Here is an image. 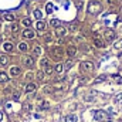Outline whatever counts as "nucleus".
Instances as JSON below:
<instances>
[{"mask_svg": "<svg viewBox=\"0 0 122 122\" xmlns=\"http://www.w3.org/2000/svg\"><path fill=\"white\" fill-rule=\"evenodd\" d=\"M24 109H31V105L30 104H26V105H24Z\"/></svg>", "mask_w": 122, "mask_h": 122, "instance_id": "obj_40", "label": "nucleus"}, {"mask_svg": "<svg viewBox=\"0 0 122 122\" xmlns=\"http://www.w3.org/2000/svg\"><path fill=\"white\" fill-rule=\"evenodd\" d=\"M24 90H26L27 94H31V92H34L36 90H37V85H36L34 82H29V84L26 85V88H24Z\"/></svg>", "mask_w": 122, "mask_h": 122, "instance_id": "obj_12", "label": "nucleus"}, {"mask_svg": "<svg viewBox=\"0 0 122 122\" xmlns=\"http://www.w3.org/2000/svg\"><path fill=\"white\" fill-rule=\"evenodd\" d=\"M20 72H21V68L20 67H17V65L10 67V75L11 77H17V75H20Z\"/></svg>", "mask_w": 122, "mask_h": 122, "instance_id": "obj_10", "label": "nucleus"}, {"mask_svg": "<svg viewBox=\"0 0 122 122\" xmlns=\"http://www.w3.org/2000/svg\"><path fill=\"white\" fill-rule=\"evenodd\" d=\"M41 54V47L40 46H36L34 48H33V57H37V56H40Z\"/></svg>", "mask_w": 122, "mask_h": 122, "instance_id": "obj_21", "label": "nucleus"}, {"mask_svg": "<svg viewBox=\"0 0 122 122\" xmlns=\"http://www.w3.org/2000/svg\"><path fill=\"white\" fill-rule=\"evenodd\" d=\"M65 34H67V27H64V26H58V27H56V36H57V37L62 38Z\"/></svg>", "mask_w": 122, "mask_h": 122, "instance_id": "obj_8", "label": "nucleus"}, {"mask_svg": "<svg viewBox=\"0 0 122 122\" xmlns=\"http://www.w3.org/2000/svg\"><path fill=\"white\" fill-rule=\"evenodd\" d=\"M40 65H41L43 68L48 67V65H50V62H48V58H41V61H40Z\"/></svg>", "mask_w": 122, "mask_h": 122, "instance_id": "obj_26", "label": "nucleus"}, {"mask_svg": "<svg viewBox=\"0 0 122 122\" xmlns=\"http://www.w3.org/2000/svg\"><path fill=\"white\" fill-rule=\"evenodd\" d=\"M105 80H107V75H101V77L97 78V82H102V81H105Z\"/></svg>", "mask_w": 122, "mask_h": 122, "instance_id": "obj_33", "label": "nucleus"}, {"mask_svg": "<svg viewBox=\"0 0 122 122\" xmlns=\"http://www.w3.org/2000/svg\"><path fill=\"white\" fill-rule=\"evenodd\" d=\"M3 50H4L6 53H10V51H13V43H10V41H6V43H3Z\"/></svg>", "mask_w": 122, "mask_h": 122, "instance_id": "obj_14", "label": "nucleus"}, {"mask_svg": "<svg viewBox=\"0 0 122 122\" xmlns=\"http://www.w3.org/2000/svg\"><path fill=\"white\" fill-rule=\"evenodd\" d=\"M50 54H51V57L54 60H61L64 57V50L61 47H54V48L50 50Z\"/></svg>", "mask_w": 122, "mask_h": 122, "instance_id": "obj_4", "label": "nucleus"}, {"mask_svg": "<svg viewBox=\"0 0 122 122\" xmlns=\"http://www.w3.org/2000/svg\"><path fill=\"white\" fill-rule=\"evenodd\" d=\"M7 64H9V57H7V56H4V54H3V56H0V65H1V67H4V65H7Z\"/></svg>", "mask_w": 122, "mask_h": 122, "instance_id": "obj_18", "label": "nucleus"}, {"mask_svg": "<svg viewBox=\"0 0 122 122\" xmlns=\"http://www.w3.org/2000/svg\"><path fill=\"white\" fill-rule=\"evenodd\" d=\"M21 24H23L24 27H27V29H29V27L31 26V20H30V19H23V20H21Z\"/></svg>", "mask_w": 122, "mask_h": 122, "instance_id": "obj_25", "label": "nucleus"}, {"mask_svg": "<svg viewBox=\"0 0 122 122\" xmlns=\"http://www.w3.org/2000/svg\"><path fill=\"white\" fill-rule=\"evenodd\" d=\"M104 40L108 41V43H112V41H117V33L111 29H107L104 31Z\"/></svg>", "mask_w": 122, "mask_h": 122, "instance_id": "obj_3", "label": "nucleus"}, {"mask_svg": "<svg viewBox=\"0 0 122 122\" xmlns=\"http://www.w3.org/2000/svg\"><path fill=\"white\" fill-rule=\"evenodd\" d=\"M13 98H14V99H19V98H20V94H19V92H14V94H13Z\"/></svg>", "mask_w": 122, "mask_h": 122, "instance_id": "obj_38", "label": "nucleus"}, {"mask_svg": "<svg viewBox=\"0 0 122 122\" xmlns=\"http://www.w3.org/2000/svg\"><path fill=\"white\" fill-rule=\"evenodd\" d=\"M51 91H53V87H51V85H46V87H44V92H46V94H50Z\"/></svg>", "mask_w": 122, "mask_h": 122, "instance_id": "obj_31", "label": "nucleus"}, {"mask_svg": "<svg viewBox=\"0 0 122 122\" xmlns=\"http://www.w3.org/2000/svg\"><path fill=\"white\" fill-rule=\"evenodd\" d=\"M21 36H23L24 38H27V40H33V38L36 37V33L31 30V29H26V30H23Z\"/></svg>", "mask_w": 122, "mask_h": 122, "instance_id": "obj_7", "label": "nucleus"}, {"mask_svg": "<svg viewBox=\"0 0 122 122\" xmlns=\"http://www.w3.org/2000/svg\"><path fill=\"white\" fill-rule=\"evenodd\" d=\"M36 78H37L38 81H43V80H44V71H38V72L36 74Z\"/></svg>", "mask_w": 122, "mask_h": 122, "instance_id": "obj_27", "label": "nucleus"}, {"mask_svg": "<svg viewBox=\"0 0 122 122\" xmlns=\"http://www.w3.org/2000/svg\"><path fill=\"white\" fill-rule=\"evenodd\" d=\"M50 108V104L47 102V101H43L41 104H40V109H48Z\"/></svg>", "mask_w": 122, "mask_h": 122, "instance_id": "obj_28", "label": "nucleus"}, {"mask_svg": "<svg viewBox=\"0 0 122 122\" xmlns=\"http://www.w3.org/2000/svg\"><path fill=\"white\" fill-rule=\"evenodd\" d=\"M87 11H88V14H91V16L99 14V13L102 11V4H101V1H98V0H91V1L88 3V6H87Z\"/></svg>", "mask_w": 122, "mask_h": 122, "instance_id": "obj_1", "label": "nucleus"}, {"mask_svg": "<svg viewBox=\"0 0 122 122\" xmlns=\"http://www.w3.org/2000/svg\"><path fill=\"white\" fill-rule=\"evenodd\" d=\"M114 47H115L117 50H122V38H119V40H117V41L114 43Z\"/></svg>", "mask_w": 122, "mask_h": 122, "instance_id": "obj_23", "label": "nucleus"}, {"mask_svg": "<svg viewBox=\"0 0 122 122\" xmlns=\"http://www.w3.org/2000/svg\"><path fill=\"white\" fill-rule=\"evenodd\" d=\"M34 62H36V61H34V57H33V56H26V57L23 58V64H24L27 68H31V67L34 65Z\"/></svg>", "mask_w": 122, "mask_h": 122, "instance_id": "obj_6", "label": "nucleus"}, {"mask_svg": "<svg viewBox=\"0 0 122 122\" xmlns=\"http://www.w3.org/2000/svg\"><path fill=\"white\" fill-rule=\"evenodd\" d=\"M95 119L98 122H102L107 119V112L105 111H97L95 112Z\"/></svg>", "mask_w": 122, "mask_h": 122, "instance_id": "obj_9", "label": "nucleus"}, {"mask_svg": "<svg viewBox=\"0 0 122 122\" xmlns=\"http://www.w3.org/2000/svg\"><path fill=\"white\" fill-rule=\"evenodd\" d=\"M65 122H78V117L75 114H70L65 117Z\"/></svg>", "mask_w": 122, "mask_h": 122, "instance_id": "obj_15", "label": "nucleus"}, {"mask_svg": "<svg viewBox=\"0 0 122 122\" xmlns=\"http://www.w3.org/2000/svg\"><path fill=\"white\" fill-rule=\"evenodd\" d=\"M114 78H115V81H117L118 84H121V82H122V78L119 77V75H114Z\"/></svg>", "mask_w": 122, "mask_h": 122, "instance_id": "obj_36", "label": "nucleus"}, {"mask_svg": "<svg viewBox=\"0 0 122 122\" xmlns=\"http://www.w3.org/2000/svg\"><path fill=\"white\" fill-rule=\"evenodd\" d=\"M80 68H81V71H84V72H91L94 71V62L92 61H82L81 64H80Z\"/></svg>", "mask_w": 122, "mask_h": 122, "instance_id": "obj_5", "label": "nucleus"}, {"mask_svg": "<svg viewBox=\"0 0 122 122\" xmlns=\"http://www.w3.org/2000/svg\"><path fill=\"white\" fill-rule=\"evenodd\" d=\"M70 29H71V30H72V31H75V30H77V29H78V26H77V23H72V24L70 26Z\"/></svg>", "mask_w": 122, "mask_h": 122, "instance_id": "obj_35", "label": "nucleus"}, {"mask_svg": "<svg viewBox=\"0 0 122 122\" xmlns=\"http://www.w3.org/2000/svg\"><path fill=\"white\" fill-rule=\"evenodd\" d=\"M19 50L21 51V53H26L27 50H29V46H27V43H19Z\"/></svg>", "mask_w": 122, "mask_h": 122, "instance_id": "obj_17", "label": "nucleus"}, {"mask_svg": "<svg viewBox=\"0 0 122 122\" xmlns=\"http://www.w3.org/2000/svg\"><path fill=\"white\" fill-rule=\"evenodd\" d=\"M51 10H53V4L48 3V4H47V13H51Z\"/></svg>", "mask_w": 122, "mask_h": 122, "instance_id": "obj_37", "label": "nucleus"}, {"mask_svg": "<svg viewBox=\"0 0 122 122\" xmlns=\"http://www.w3.org/2000/svg\"><path fill=\"white\" fill-rule=\"evenodd\" d=\"M62 71H64V64H61V62L56 64V67H54V72H56V74H61Z\"/></svg>", "mask_w": 122, "mask_h": 122, "instance_id": "obj_16", "label": "nucleus"}, {"mask_svg": "<svg viewBox=\"0 0 122 122\" xmlns=\"http://www.w3.org/2000/svg\"><path fill=\"white\" fill-rule=\"evenodd\" d=\"M11 31H13V33H17V31H19V26H17V24H13V26H11Z\"/></svg>", "mask_w": 122, "mask_h": 122, "instance_id": "obj_34", "label": "nucleus"}, {"mask_svg": "<svg viewBox=\"0 0 122 122\" xmlns=\"http://www.w3.org/2000/svg\"><path fill=\"white\" fill-rule=\"evenodd\" d=\"M34 16H36V19H38V20H40V19L43 17V13H41L40 10H34Z\"/></svg>", "mask_w": 122, "mask_h": 122, "instance_id": "obj_29", "label": "nucleus"}, {"mask_svg": "<svg viewBox=\"0 0 122 122\" xmlns=\"http://www.w3.org/2000/svg\"><path fill=\"white\" fill-rule=\"evenodd\" d=\"M3 19H4L6 21H14V20H16V17H14L13 14H10V13H6V14L3 16Z\"/></svg>", "mask_w": 122, "mask_h": 122, "instance_id": "obj_20", "label": "nucleus"}, {"mask_svg": "<svg viewBox=\"0 0 122 122\" xmlns=\"http://www.w3.org/2000/svg\"><path fill=\"white\" fill-rule=\"evenodd\" d=\"M72 64H74V62H72L71 60L68 61V62H65V64H64V70H70V68L72 67Z\"/></svg>", "mask_w": 122, "mask_h": 122, "instance_id": "obj_30", "label": "nucleus"}, {"mask_svg": "<svg viewBox=\"0 0 122 122\" xmlns=\"http://www.w3.org/2000/svg\"><path fill=\"white\" fill-rule=\"evenodd\" d=\"M50 24H51V26H53V27L56 29V27H58V26H61V21H60V20H57V19H53V20L50 21Z\"/></svg>", "mask_w": 122, "mask_h": 122, "instance_id": "obj_24", "label": "nucleus"}, {"mask_svg": "<svg viewBox=\"0 0 122 122\" xmlns=\"http://www.w3.org/2000/svg\"><path fill=\"white\" fill-rule=\"evenodd\" d=\"M46 27H47V24H46V21H43V20H38V21L36 23V29L38 31H44Z\"/></svg>", "mask_w": 122, "mask_h": 122, "instance_id": "obj_13", "label": "nucleus"}, {"mask_svg": "<svg viewBox=\"0 0 122 122\" xmlns=\"http://www.w3.org/2000/svg\"><path fill=\"white\" fill-rule=\"evenodd\" d=\"M75 54H77V47H75V46H70V47H67V56H68L70 58H72Z\"/></svg>", "mask_w": 122, "mask_h": 122, "instance_id": "obj_11", "label": "nucleus"}, {"mask_svg": "<svg viewBox=\"0 0 122 122\" xmlns=\"http://www.w3.org/2000/svg\"><path fill=\"white\" fill-rule=\"evenodd\" d=\"M92 41H94V44H95V47H98V48H104L105 47V40L101 37V34L99 33H94V36H92Z\"/></svg>", "mask_w": 122, "mask_h": 122, "instance_id": "obj_2", "label": "nucleus"}, {"mask_svg": "<svg viewBox=\"0 0 122 122\" xmlns=\"http://www.w3.org/2000/svg\"><path fill=\"white\" fill-rule=\"evenodd\" d=\"M4 121V115H3V112H0V122Z\"/></svg>", "mask_w": 122, "mask_h": 122, "instance_id": "obj_39", "label": "nucleus"}, {"mask_svg": "<svg viewBox=\"0 0 122 122\" xmlns=\"http://www.w3.org/2000/svg\"><path fill=\"white\" fill-rule=\"evenodd\" d=\"M7 81H9V75L1 71V72H0V82H1V84H6Z\"/></svg>", "mask_w": 122, "mask_h": 122, "instance_id": "obj_19", "label": "nucleus"}, {"mask_svg": "<svg viewBox=\"0 0 122 122\" xmlns=\"http://www.w3.org/2000/svg\"><path fill=\"white\" fill-rule=\"evenodd\" d=\"M44 74H47V75H51V74H54V67H51V65L46 67V70H44Z\"/></svg>", "mask_w": 122, "mask_h": 122, "instance_id": "obj_22", "label": "nucleus"}, {"mask_svg": "<svg viewBox=\"0 0 122 122\" xmlns=\"http://www.w3.org/2000/svg\"><path fill=\"white\" fill-rule=\"evenodd\" d=\"M44 40H46V41H47V43H50V41H51V40H53V36H51V34H50V33H48V34H46V36H44Z\"/></svg>", "mask_w": 122, "mask_h": 122, "instance_id": "obj_32", "label": "nucleus"}]
</instances>
